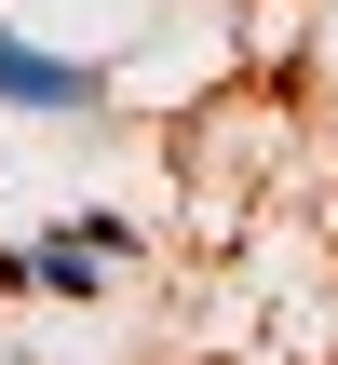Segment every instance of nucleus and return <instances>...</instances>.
<instances>
[{"mask_svg": "<svg viewBox=\"0 0 338 365\" xmlns=\"http://www.w3.org/2000/svg\"><path fill=\"white\" fill-rule=\"evenodd\" d=\"M95 95H108V81H95L81 54H41V41H14V27H0V108H68V122H81Z\"/></svg>", "mask_w": 338, "mask_h": 365, "instance_id": "obj_1", "label": "nucleus"}, {"mask_svg": "<svg viewBox=\"0 0 338 365\" xmlns=\"http://www.w3.org/2000/svg\"><path fill=\"white\" fill-rule=\"evenodd\" d=\"M108 257H122V230H108V217H95V230H68V244H41V257H27V271H41V284H54V298H95V271H108Z\"/></svg>", "mask_w": 338, "mask_h": 365, "instance_id": "obj_2", "label": "nucleus"}]
</instances>
